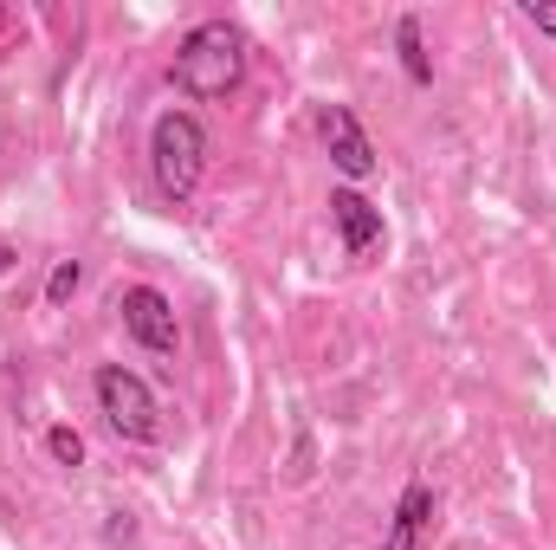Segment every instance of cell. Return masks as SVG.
Listing matches in <instances>:
<instances>
[{
	"label": "cell",
	"mask_w": 556,
	"mask_h": 550,
	"mask_svg": "<svg viewBox=\"0 0 556 550\" xmlns=\"http://www.w3.org/2000/svg\"><path fill=\"white\" fill-rule=\"evenodd\" d=\"M247 72H253V39H247V26H233V20H201V26H188L181 46H175V59H168V85H175L181 98H194V104H227V98H240Z\"/></svg>",
	"instance_id": "cell-1"
},
{
	"label": "cell",
	"mask_w": 556,
	"mask_h": 550,
	"mask_svg": "<svg viewBox=\"0 0 556 550\" xmlns=\"http://www.w3.org/2000/svg\"><path fill=\"white\" fill-rule=\"evenodd\" d=\"M207 155H214V137H207V124L194 111H181V104L155 111V124H149V182H155V195L168 208L194 201V188L207 175Z\"/></svg>",
	"instance_id": "cell-2"
},
{
	"label": "cell",
	"mask_w": 556,
	"mask_h": 550,
	"mask_svg": "<svg viewBox=\"0 0 556 550\" xmlns=\"http://www.w3.org/2000/svg\"><path fill=\"white\" fill-rule=\"evenodd\" d=\"M91 396H98L104 427H111L124 447H155V440H162V402H155V389L142 383L137 370L98 363V370H91Z\"/></svg>",
	"instance_id": "cell-3"
},
{
	"label": "cell",
	"mask_w": 556,
	"mask_h": 550,
	"mask_svg": "<svg viewBox=\"0 0 556 550\" xmlns=\"http://www.w3.org/2000/svg\"><path fill=\"white\" fill-rule=\"evenodd\" d=\"M117 317H124V337L149 350V357H181V317L168 304V291L155 285H124L117 291Z\"/></svg>",
	"instance_id": "cell-4"
},
{
	"label": "cell",
	"mask_w": 556,
	"mask_h": 550,
	"mask_svg": "<svg viewBox=\"0 0 556 550\" xmlns=\"http://www.w3.org/2000/svg\"><path fill=\"white\" fill-rule=\"evenodd\" d=\"M317 137H324V155H330V168L343 175V188H356V182H369V175L382 168L376 142H369L363 117H356L350 104H324V111H317Z\"/></svg>",
	"instance_id": "cell-5"
},
{
	"label": "cell",
	"mask_w": 556,
	"mask_h": 550,
	"mask_svg": "<svg viewBox=\"0 0 556 550\" xmlns=\"http://www.w3.org/2000/svg\"><path fill=\"white\" fill-rule=\"evenodd\" d=\"M330 227L343 240V260H356V266L376 260L382 240H389V221H382V208L363 188H330Z\"/></svg>",
	"instance_id": "cell-6"
},
{
	"label": "cell",
	"mask_w": 556,
	"mask_h": 550,
	"mask_svg": "<svg viewBox=\"0 0 556 550\" xmlns=\"http://www.w3.org/2000/svg\"><path fill=\"white\" fill-rule=\"evenodd\" d=\"M440 532V492L427 479H408L389 505V532H382V550H427Z\"/></svg>",
	"instance_id": "cell-7"
},
{
	"label": "cell",
	"mask_w": 556,
	"mask_h": 550,
	"mask_svg": "<svg viewBox=\"0 0 556 550\" xmlns=\"http://www.w3.org/2000/svg\"><path fill=\"white\" fill-rule=\"evenodd\" d=\"M395 59H402V78L427 91L433 85V59H427V39H420V13H402L395 20Z\"/></svg>",
	"instance_id": "cell-8"
},
{
	"label": "cell",
	"mask_w": 556,
	"mask_h": 550,
	"mask_svg": "<svg viewBox=\"0 0 556 550\" xmlns=\"http://www.w3.org/2000/svg\"><path fill=\"white\" fill-rule=\"evenodd\" d=\"M46 453H52L65 473H78V466H85V434H78L72 421H52V427H46Z\"/></svg>",
	"instance_id": "cell-9"
},
{
	"label": "cell",
	"mask_w": 556,
	"mask_h": 550,
	"mask_svg": "<svg viewBox=\"0 0 556 550\" xmlns=\"http://www.w3.org/2000/svg\"><path fill=\"white\" fill-rule=\"evenodd\" d=\"M78 285H85V260H52V273H46V304H72Z\"/></svg>",
	"instance_id": "cell-10"
},
{
	"label": "cell",
	"mask_w": 556,
	"mask_h": 550,
	"mask_svg": "<svg viewBox=\"0 0 556 550\" xmlns=\"http://www.w3.org/2000/svg\"><path fill=\"white\" fill-rule=\"evenodd\" d=\"M518 20L538 26L544 39H556V0H518Z\"/></svg>",
	"instance_id": "cell-11"
},
{
	"label": "cell",
	"mask_w": 556,
	"mask_h": 550,
	"mask_svg": "<svg viewBox=\"0 0 556 550\" xmlns=\"http://www.w3.org/2000/svg\"><path fill=\"white\" fill-rule=\"evenodd\" d=\"M104 538H111V545H130V538H137V518H130V512H111Z\"/></svg>",
	"instance_id": "cell-12"
},
{
	"label": "cell",
	"mask_w": 556,
	"mask_h": 550,
	"mask_svg": "<svg viewBox=\"0 0 556 550\" xmlns=\"http://www.w3.org/2000/svg\"><path fill=\"white\" fill-rule=\"evenodd\" d=\"M13 266H20V247H13V240H0V278L13 273Z\"/></svg>",
	"instance_id": "cell-13"
}]
</instances>
